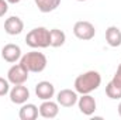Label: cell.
I'll use <instances>...</instances> for the list:
<instances>
[{
    "instance_id": "1",
    "label": "cell",
    "mask_w": 121,
    "mask_h": 120,
    "mask_svg": "<svg viewBox=\"0 0 121 120\" xmlns=\"http://www.w3.org/2000/svg\"><path fill=\"white\" fill-rule=\"evenodd\" d=\"M101 83V76L97 71H87L75 79V90L80 95L91 93Z\"/></svg>"
},
{
    "instance_id": "2",
    "label": "cell",
    "mask_w": 121,
    "mask_h": 120,
    "mask_svg": "<svg viewBox=\"0 0 121 120\" xmlns=\"http://www.w3.org/2000/svg\"><path fill=\"white\" fill-rule=\"evenodd\" d=\"M20 64L28 71V72H42L45 68H47V57L42 54V52H38V51H31L27 52L24 55H21L20 58Z\"/></svg>"
},
{
    "instance_id": "3",
    "label": "cell",
    "mask_w": 121,
    "mask_h": 120,
    "mask_svg": "<svg viewBox=\"0 0 121 120\" xmlns=\"http://www.w3.org/2000/svg\"><path fill=\"white\" fill-rule=\"evenodd\" d=\"M26 44L31 48H48L51 47L49 30L45 27H37L26 35Z\"/></svg>"
},
{
    "instance_id": "4",
    "label": "cell",
    "mask_w": 121,
    "mask_h": 120,
    "mask_svg": "<svg viewBox=\"0 0 121 120\" xmlns=\"http://www.w3.org/2000/svg\"><path fill=\"white\" fill-rule=\"evenodd\" d=\"M28 71L21 65V64H16V65H13L10 69H9V72H7V79H9V82L10 83H13V85H21V83H24L27 79H28Z\"/></svg>"
},
{
    "instance_id": "5",
    "label": "cell",
    "mask_w": 121,
    "mask_h": 120,
    "mask_svg": "<svg viewBox=\"0 0 121 120\" xmlns=\"http://www.w3.org/2000/svg\"><path fill=\"white\" fill-rule=\"evenodd\" d=\"M73 34L79 40L87 41V40H91L96 35V28L90 21H78L73 26Z\"/></svg>"
},
{
    "instance_id": "6",
    "label": "cell",
    "mask_w": 121,
    "mask_h": 120,
    "mask_svg": "<svg viewBox=\"0 0 121 120\" xmlns=\"http://www.w3.org/2000/svg\"><path fill=\"white\" fill-rule=\"evenodd\" d=\"M78 92L72 89H62L56 95V102L63 107H72L78 103Z\"/></svg>"
},
{
    "instance_id": "7",
    "label": "cell",
    "mask_w": 121,
    "mask_h": 120,
    "mask_svg": "<svg viewBox=\"0 0 121 120\" xmlns=\"http://www.w3.org/2000/svg\"><path fill=\"white\" fill-rule=\"evenodd\" d=\"M30 97V90L27 86H24V83L21 85H14L13 89L10 90V100L16 105H23L28 100Z\"/></svg>"
},
{
    "instance_id": "8",
    "label": "cell",
    "mask_w": 121,
    "mask_h": 120,
    "mask_svg": "<svg viewBox=\"0 0 121 120\" xmlns=\"http://www.w3.org/2000/svg\"><path fill=\"white\" fill-rule=\"evenodd\" d=\"M78 105H79L80 113H83L85 116H91L96 112V107H97L96 100H94L93 96H90V93L82 95V97L78 99Z\"/></svg>"
},
{
    "instance_id": "9",
    "label": "cell",
    "mask_w": 121,
    "mask_h": 120,
    "mask_svg": "<svg viewBox=\"0 0 121 120\" xmlns=\"http://www.w3.org/2000/svg\"><path fill=\"white\" fill-rule=\"evenodd\" d=\"M35 95L41 100H49L55 95V86L51 82H48V81L38 82L35 85Z\"/></svg>"
},
{
    "instance_id": "10",
    "label": "cell",
    "mask_w": 121,
    "mask_h": 120,
    "mask_svg": "<svg viewBox=\"0 0 121 120\" xmlns=\"http://www.w3.org/2000/svg\"><path fill=\"white\" fill-rule=\"evenodd\" d=\"M38 110H39V115L44 119H54L59 113V103L58 102H52L51 99L49 100H44L41 103V106L38 107Z\"/></svg>"
},
{
    "instance_id": "11",
    "label": "cell",
    "mask_w": 121,
    "mask_h": 120,
    "mask_svg": "<svg viewBox=\"0 0 121 120\" xmlns=\"http://www.w3.org/2000/svg\"><path fill=\"white\" fill-rule=\"evenodd\" d=\"M1 58L10 64H14L21 58V48L16 44H7L1 48Z\"/></svg>"
},
{
    "instance_id": "12",
    "label": "cell",
    "mask_w": 121,
    "mask_h": 120,
    "mask_svg": "<svg viewBox=\"0 0 121 120\" xmlns=\"http://www.w3.org/2000/svg\"><path fill=\"white\" fill-rule=\"evenodd\" d=\"M23 30H24V23L17 16H11L4 21V31L10 35H18Z\"/></svg>"
},
{
    "instance_id": "13",
    "label": "cell",
    "mask_w": 121,
    "mask_h": 120,
    "mask_svg": "<svg viewBox=\"0 0 121 120\" xmlns=\"http://www.w3.org/2000/svg\"><path fill=\"white\" fill-rule=\"evenodd\" d=\"M106 41L110 47H120L121 45V30L116 26H111L106 30Z\"/></svg>"
},
{
    "instance_id": "14",
    "label": "cell",
    "mask_w": 121,
    "mask_h": 120,
    "mask_svg": "<svg viewBox=\"0 0 121 120\" xmlns=\"http://www.w3.org/2000/svg\"><path fill=\"white\" fill-rule=\"evenodd\" d=\"M38 115H39V110L32 103H27V105L23 103V106L20 109V113H18L21 120H35L38 117Z\"/></svg>"
},
{
    "instance_id": "15",
    "label": "cell",
    "mask_w": 121,
    "mask_h": 120,
    "mask_svg": "<svg viewBox=\"0 0 121 120\" xmlns=\"http://www.w3.org/2000/svg\"><path fill=\"white\" fill-rule=\"evenodd\" d=\"M38 10L42 13H49L54 11L55 9H58L60 4V0H34Z\"/></svg>"
},
{
    "instance_id": "16",
    "label": "cell",
    "mask_w": 121,
    "mask_h": 120,
    "mask_svg": "<svg viewBox=\"0 0 121 120\" xmlns=\"http://www.w3.org/2000/svg\"><path fill=\"white\" fill-rule=\"evenodd\" d=\"M49 35H51V47H62L66 41V35L62 30H58V28H52L49 30Z\"/></svg>"
},
{
    "instance_id": "17",
    "label": "cell",
    "mask_w": 121,
    "mask_h": 120,
    "mask_svg": "<svg viewBox=\"0 0 121 120\" xmlns=\"http://www.w3.org/2000/svg\"><path fill=\"white\" fill-rule=\"evenodd\" d=\"M106 95L110 99H121V86L114 85L113 82H108L106 86Z\"/></svg>"
},
{
    "instance_id": "18",
    "label": "cell",
    "mask_w": 121,
    "mask_h": 120,
    "mask_svg": "<svg viewBox=\"0 0 121 120\" xmlns=\"http://www.w3.org/2000/svg\"><path fill=\"white\" fill-rule=\"evenodd\" d=\"M10 92V82L9 79L0 78V96H4Z\"/></svg>"
},
{
    "instance_id": "19",
    "label": "cell",
    "mask_w": 121,
    "mask_h": 120,
    "mask_svg": "<svg viewBox=\"0 0 121 120\" xmlns=\"http://www.w3.org/2000/svg\"><path fill=\"white\" fill-rule=\"evenodd\" d=\"M111 82H113L114 85H117V86H121V64L118 65V68H117V72H116L114 78L111 79Z\"/></svg>"
},
{
    "instance_id": "20",
    "label": "cell",
    "mask_w": 121,
    "mask_h": 120,
    "mask_svg": "<svg viewBox=\"0 0 121 120\" xmlns=\"http://www.w3.org/2000/svg\"><path fill=\"white\" fill-rule=\"evenodd\" d=\"M9 10V3L7 0H0V17H3Z\"/></svg>"
},
{
    "instance_id": "21",
    "label": "cell",
    "mask_w": 121,
    "mask_h": 120,
    "mask_svg": "<svg viewBox=\"0 0 121 120\" xmlns=\"http://www.w3.org/2000/svg\"><path fill=\"white\" fill-rule=\"evenodd\" d=\"M20 0H7V3H11V4H17Z\"/></svg>"
},
{
    "instance_id": "22",
    "label": "cell",
    "mask_w": 121,
    "mask_h": 120,
    "mask_svg": "<svg viewBox=\"0 0 121 120\" xmlns=\"http://www.w3.org/2000/svg\"><path fill=\"white\" fill-rule=\"evenodd\" d=\"M117 109H118V115H120V117H121V102H120V105H118Z\"/></svg>"
},
{
    "instance_id": "23",
    "label": "cell",
    "mask_w": 121,
    "mask_h": 120,
    "mask_svg": "<svg viewBox=\"0 0 121 120\" xmlns=\"http://www.w3.org/2000/svg\"><path fill=\"white\" fill-rule=\"evenodd\" d=\"M78 1H85V0H78Z\"/></svg>"
}]
</instances>
